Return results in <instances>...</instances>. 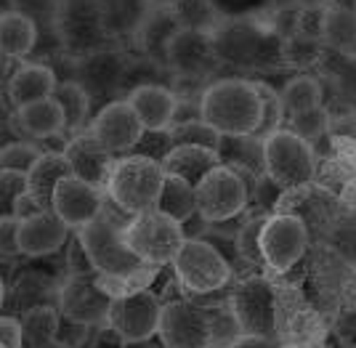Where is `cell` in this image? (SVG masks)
Here are the masks:
<instances>
[{
  "label": "cell",
  "mask_w": 356,
  "mask_h": 348,
  "mask_svg": "<svg viewBox=\"0 0 356 348\" xmlns=\"http://www.w3.org/2000/svg\"><path fill=\"white\" fill-rule=\"evenodd\" d=\"M258 83L245 77L213 80L200 99V117L221 136H250L261 122Z\"/></svg>",
  "instance_id": "cell-1"
},
{
  "label": "cell",
  "mask_w": 356,
  "mask_h": 348,
  "mask_svg": "<svg viewBox=\"0 0 356 348\" xmlns=\"http://www.w3.org/2000/svg\"><path fill=\"white\" fill-rule=\"evenodd\" d=\"M216 53L221 64L255 69V72H271V69H287L282 61V40L261 24L245 19H223V24L213 32Z\"/></svg>",
  "instance_id": "cell-2"
},
{
  "label": "cell",
  "mask_w": 356,
  "mask_h": 348,
  "mask_svg": "<svg viewBox=\"0 0 356 348\" xmlns=\"http://www.w3.org/2000/svg\"><path fill=\"white\" fill-rule=\"evenodd\" d=\"M163 183V163L149 160V157H138V154H125V157H120L115 170H112L106 192H109V199L118 205L120 210H125L128 215H138V213L157 208Z\"/></svg>",
  "instance_id": "cell-3"
},
{
  "label": "cell",
  "mask_w": 356,
  "mask_h": 348,
  "mask_svg": "<svg viewBox=\"0 0 356 348\" xmlns=\"http://www.w3.org/2000/svg\"><path fill=\"white\" fill-rule=\"evenodd\" d=\"M56 38L72 61L109 48L115 40L106 30V0H61Z\"/></svg>",
  "instance_id": "cell-4"
},
{
  "label": "cell",
  "mask_w": 356,
  "mask_h": 348,
  "mask_svg": "<svg viewBox=\"0 0 356 348\" xmlns=\"http://www.w3.org/2000/svg\"><path fill=\"white\" fill-rule=\"evenodd\" d=\"M77 237L86 247L93 269L104 276L125 279L144 266V260L125 242V226H120L118 218L106 213V205L90 224L77 231Z\"/></svg>",
  "instance_id": "cell-5"
},
{
  "label": "cell",
  "mask_w": 356,
  "mask_h": 348,
  "mask_svg": "<svg viewBox=\"0 0 356 348\" xmlns=\"http://www.w3.org/2000/svg\"><path fill=\"white\" fill-rule=\"evenodd\" d=\"M184 240L186 237H184L181 224L157 208L131 215V221L125 224V242L149 266L173 263Z\"/></svg>",
  "instance_id": "cell-6"
},
{
  "label": "cell",
  "mask_w": 356,
  "mask_h": 348,
  "mask_svg": "<svg viewBox=\"0 0 356 348\" xmlns=\"http://www.w3.org/2000/svg\"><path fill=\"white\" fill-rule=\"evenodd\" d=\"M264 163H266L268 179L287 192V189H298L314 179L316 151L312 149V144L296 136L290 128H282L264 138Z\"/></svg>",
  "instance_id": "cell-7"
},
{
  "label": "cell",
  "mask_w": 356,
  "mask_h": 348,
  "mask_svg": "<svg viewBox=\"0 0 356 348\" xmlns=\"http://www.w3.org/2000/svg\"><path fill=\"white\" fill-rule=\"evenodd\" d=\"M173 269L184 292H213L232 282V263L208 240H184Z\"/></svg>",
  "instance_id": "cell-8"
},
{
  "label": "cell",
  "mask_w": 356,
  "mask_h": 348,
  "mask_svg": "<svg viewBox=\"0 0 356 348\" xmlns=\"http://www.w3.org/2000/svg\"><path fill=\"white\" fill-rule=\"evenodd\" d=\"M197 213L208 224H226L248 208V183L237 170L226 165L213 167L202 181L194 186Z\"/></svg>",
  "instance_id": "cell-9"
},
{
  "label": "cell",
  "mask_w": 356,
  "mask_h": 348,
  "mask_svg": "<svg viewBox=\"0 0 356 348\" xmlns=\"http://www.w3.org/2000/svg\"><path fill=\"white\" fill-rule=\"evenodd\" d=\"M128 67H131V53L122 48L109 46L104 51H96L90 56L74 61L72 80H77L88 91L93 104H99V101L112 104V101H118V93L125 85Z\"/></svg>",
  "instance_id": "cell-10"
},
{
  "label": "cell",
  "mask_w": 356,
  "mask_h": 348,
  "mask_svg": "<svg viewBox=\"0 0 356 348\" xmlns=\"http://www.w3.org/2000/svg\"><path fill=\"white\" fill-rule=\"evenodd\" d=\"M165 67L173 77H200L208 80L218 67H223L216 53L213 32L181 30L178 27L165 46Z\"/></svg>",
  "instance_id": "cell-11"
},
{
  "label": "cell",
  "mask_w": 356,
  "mask_h": 348,
  "mask_svg": "<svg viewBox=\"0 0 356 348\" xmlns=\"http://www.w3.org/2000/svg\"><path fill=\"white\" fill-rule=\"evenodd\" d=\"M306 245H309V229L303 224V218L296 213L271 215L261 229L264 263L274 272L293 269L306 253Z\"/></svg>",
  "instance_id": "cell-12"
},
{
  "label": "cell",
  "mask_w": 356,
  "mask_h": 348,
  "mask_svg": "<svg viewBox=\"0 0 356 348\" xmlns=\"http://www.w3.org/2000/svg\"><path fill=\"white\" fill-rule=\"evenodd\" d=\"M163 317V303L154 292L138 290L131 295H120L112 303L109 311V327L115 330L120 340L125 343H141L149 340L160 327Z\"/></svg>",
  "instance_id": "cell-13"
},
{
  "label": "cell",
  "mask_w": 356,
  "mask_h": 348,
  "mask_svg": "<svg viewBox=\"0 0 356 348\" xmlns=\"http://www.w3.org/2000/svg\"><path fill=\"white\" fill-rule=\"evenodd\" d=\"M115 298L102 285L93 282V274H70L59 288V311L64 319H72L80 324H109Z\"/></svg>",
  "instance_id": "cell-14"
},
{
  "label": "cell",
  "mask_w": 356,
  "mask_h": 348,
  "mask_svg": "<svg viewBox=\"0 0 356 348\" xmlns=\"http://www.w3.org/2000/svg\"><path fill=\"white\" fill-rule=\"evenodd\" d=\"M157 335L165 348H210L208 308L192 301L163 303Z\"/></svg>",
  "instance_id": "cell-15"
},
{
  "label": "cell",
  "mask_w": 356,
  "mask_h": 348,
  "mask_svg": "<svg viewBox=\"0 0 356 348\" xmlns=\"http://www.w3.org/2000/svg\"><path fill=\"white\" fill-rule=\"evenodd\" d=\"M88 133L99 144H104L112 154H131L138 138L144 133V125L138 120L136 109L128 99H118L112 104L102 106L90 122Z\"/></svg>",
  "instance_id": "cell-16"
},
{
  "label": "cell",
  "mask_w": 356,
  "mask_h": 348,
  "mask_svg": "<svg viewBox=\"0 0 356 348\" xmlns=\"http://www.w3.org/2000/svg\"><path fill=\"white\" fill-rule=\"evenodd\" d=\"M232 308L245 335H274V290L264 276L245 279L232 292Z\"/></svg>",
  "instance_id": "cell-17"
},
{
  "label": "cell",
  "mask_w": 356,
  "mask_h": 348,
  "mask_svg": "<svg viewBox=\"0 0 356 348\" xmlns=\"http://www.w3.org/2000/svg\"><path fill=\"white\" fill-rule=\"evenodd\" d=\"M104 194H102L99 186L83 181L77 176H67L54 192V208L51 210L59 218H64L70 224V229L80 231L104 210Z\"/></svg>",
  "instance_id": "cell-18"
},
{
  "label": "cell",
  "mask_w": 356,
  "mask_h": 348,
  "mask_svg": "<svg viewBox=\"0 0 356 348\" xmlns=\"http://www.w3.org/2000/svg\"><path fill=\"white\" fill-rule=\"evenodd\" d=\"M70 224L54 210H40L19 221V253L30 258H43L61 250L70 242Z\"/></svg>",
  "instance_id": "cell-19"
},
{
  "label": "cell",
  "mask_w": 356,
  "mask_h": 348,
  "mask_svg": "<svg viewBox=\"0 0 356 348\" xmlns=\"http://www.w3.org/2000/svg\"><path fill=\"white\" fill-rule=\"evenodd\" d=\"M64 157L70 160L72 173L77 179L93 183L99 189L109 183V176L118 165L115 154L106 149L104 144H99L90 133H80V136L70 138V144L64 147Z\"/></svg>",
  "instance_id": "cell-20"
},
{
  "label": "cell",
  "mask_w": 356,
  "mask_h": 348,
  "mask_svg": "<svg viewBox=\"0 0 356 348\" xmlns=\"http://www.w3.org/2000/svg\"><path fill=\"white\" fill-rule=\"evenodd\" d=\"M56 88H59V80L48 64L24 61L6 80V99L14 104V109H19V106L40 101V99H51Z\"/></svg>",
  "instance_id": "cell-21"
},
{
  "label": "cell",
  "mask_w": 356,
  "mask_h": 348,
  "mask_svg": "<svg viewBox=\"0 0 356 348\" xmlns=\"http://www.w3.org/2000/svg\"><path fill=\"white\" fill-rule=\"evenodd\" d=\"M144 131H168L176 122L178 96L170 85H138L125 96Z\"/></svg>",
  "instance_id": "cell-22"
},
{
  "label": "cell",
  "mask_w": 356,
  "mask_h": 348,
  "mask_svg": "<svg viewBox=\"0 0 356 348\" xmlns=\"http://www.w3.org/2000/svg\"><path fill=\"white\" fill-rule=\"evenodd\" d=\"M16 125L35 141H51L67 131V117H64L61 104L51 96V99H40V101L19 106Z\"/></svg>",
  "instance_id": "cell-23"
},
{
  "label": "cell",
  "mask_w": 356,
  "mask_h": 348,
  "mask_svg": "<svg viewBox=\"0 0 356 348\" xmlns=\"http://www.w3.org/2000/svg\"><path fill=\"white\" fill-rule=\"evenodd\" d=\"M67 176H74L70 160L64 157V151H45L43 157L35 163L27 173V192L38 199V205L43 210L54 208V192Z\"/></svg>",
  "instance_id": "cell-24"
},
{
  "label": "cell",
  "mask_w": 356,
  "mask_h": 348,
  "mask_svg": "<svg viewBox=\"0 0 356 348\" xmlns=\"http://www.w3.org/2000/svg\"><path fill=\"white\" fill-rule=\"evenodd\" d=\"M218 157L221 165L237 170L239 176L250 173L252 179L266 176V163H264V138L258 136H221L218 144Z\"/></svg>",
  "instance_id": "cell-25"
},
{
  "label": "cell",
  "mask_w": 356,
  "mask_h": 348,
  "mask_svg": "<svg viewBox=\"0 0 356 348\" xmlns=\"http://www.w3.org/2000/svg\"><path fill=\"white\" fill-rule=\"evenodd\" d=\"M40 43V30L27 16L6 8L0 16V48L3 59H27Z\"/></svg>",
  "instance_id": "cell-26"
},
{
  "label": "cell",
  "mask_w": 356,
  "mask_h": 348,
  "mask_svg": "<svg viewBox=\"0 0 356 348\" xmlns=\"http://www.w3.org/2000/svg\"><path fill=\"white\" fill-rule=\"evenodd\" d=\"M176 30L178 24L170 11H165V8H149L144 22H141V27L134 35L138 53L147 56V59L165 64V46H168L170 35Z\"/></svg>",
  "instance_id": "cell-27"
},
{
  "label": "cell",
  "mask_w": 356,
  "mask_h": 348,
  "mask_svg": "<svg viewBox=\"0 0 356 348\" xmlns=\"http://www.w3.org/2000/svg\"><path fill=\"white\" fill-rule=\"evenodd\" d=\"M218 165H221L218 151L208 149V147H173V151L168 154V160L163 163L165 173L181 176L184 181H189L192 186H197L213 167Z\"/></svg>",
  "instance_id": "cell-28"
},
{
  "label": "cell",
  "mask_w": 356,
  "mask_h": 348,
  "mask_svg": "<svg viewBox=\"0 0 356 348\" xmlns=\"http://www.w3.org/2000/svg\"><path fill=\"white\" fill-rule=\"evenodd\" d=\"M61 327V311L54 306H32L22 317L24 348H51L56 346V335Z\"/></svg>",
  "instance_id": "cell-29"
},
{
  "label": "cell",
  "mask_w": 356,
  "mask_h": 348,
  "mask_svg": "<svg viewBox=\"0 0 356 348\" xmlns=\"http://www.w3.org/2000/svg\"><path fill=\"white\" fill-rule=\"evenodd\" d=\"M322 40L327 48H335L343 56H356V14L325 6Z\"/></svg>",
  "instance_id": "cell-30"
},
{
  "label": "cell",
  "mask_w": 356,
  "mask_h": 348,
  "mask_svg": "<svg viewBox=\"0 0 356 348\" xmlns=\"http://www.w3.org/2000/svg\"><path fill=\"white\" fill-rule=\"evenodd\" d=\"M157 210L176 218L178 224L189 221L197 213V192H194V186L189 181H184L181 176L165 173L163 192H160V199H157Z\"/></svg>",
  "instance_id": "cell-31"
},
{
  "label": "cell",
  "mask_w": 356,
  "mask_h": 348,
  "mask_svg": "<svg viewBox=\"0 0 356 348\" xmlns=\"http://www.w3.org/2000/svg\"><path fill=\"white\" fill-rule=\"evenodd\" d=\"M170 14L181 30L216 32L223 24V14L218 11L216 0H178Z\"/></svg>",
  "instance_id": "cell-32"
},
{
  "label": "cell",
  "mask_w": 356,
  "mask_h": 348,
  "mask_svg": "<svg viewBox=\"0 0 356 348\" xmlns=\"http://www.w3.org/2000/svg\"><path fill=\"white\" fill-rule=\"evenodd\" d=\"M280 101H282L284 117H293V115H300L306 109L322 106V83L312 75L290 77L280 88Z\"/></svg>",
  "instance_id": "cell-33"
},
{
  "label": "cell",
  "mask_w": 356,
  "mask_h": 348,
  "mask_svg": "<svg viewBox=\"0 0 356 348\" xmlns=\"http://www.w3.org/2000/svg\"><path fill=\"white\" fill-rule=\"evenodd\" d=\"M147 11V0H106V30L112 40L134 38Z\"/></svg>",
  "instance_id": "cell-34"
},
{
  "label": "cell",
  "mask_w": 356,
  "mask_h": 348,
  "mask_svg": "<svg viewBox=\"0 0 356 348\" xmlns=\"http://www.w3.org/2000/svg\"><path fill=\"white\" fill-rule=\"evenodd\" d=\"M54 99L61 104L64 109V117H67V133H74L77 136V131H83L86 128V122H88V112L93 101H90L88 91L77 83V80H64L59 83V88L54 93Z\"/></svg>",
  "instance_id": "cell-35"
},
{
  "label": "cell",
  "mask_w": 356,
  "mask_h": 348,
  "mask_svg": "<svg viewBox=\"0 0 356 348\" xmlns=\"http://www.w3.org/2000/svg\"><path fill=\"white\" fill-rule=\"evenodd\" d=\"M327 46L316 38L290 35L282 40V61L287 69H312L325 56Z\"/></svg>",
  "instance_id": "cell-36"
},
{
  "label": "cell",
  "mask_w": 356,
  "mask_h": 348,
  "mask_svg": "<svg viewBox=\"0 0 356 348\" xmlns=\"http://www.w3.org/2000/svg\"><path fill=\"white\" fill-rule=\"evenodd\" d=\"M8 8L16 14L27 16L38 24L40 38L56 35V24L61 16V0H8Z\"/></svg>",
  "instance_id": "cell-37"
},
{
  "label": "cell",
  "mask_w": 356,
  "mask_h": 348,
  "mask_svg": "<svg viewBox=\"0 0 356 348\" xmlns=\"http://www.w3.org/2000/svg\"><path fill=\"white\" fill-rule=\"evenodd\" d=\"M208 322H210V348H232L245 335L237 314L232 308V301L223 303V306H216V308H208Z\"/></svg>",
  "instance_id": "cell-38"
},
{
  "label": "cell",
  "mask_w": 356,
  "mask_h": 348,
  "mask_svg": "<svg viewBox=\"0 0 356 348\" xmlns=\"http://www.w3.org/2000/svg\"><path fill=\"white\" fill-rule=\"evenodd\" d=\"M290 120V131L300 136L306 144H312V149L316 151L319 144L330 136V112L325 106H314V109H306L300 115H293L287 117Z\"/></svg>",
  "instance_id": "cell-39"
},
{
  "label": "cell",
  "mask_w": 356,
  "mask_h": 348,
  "mask_svg": "<svg viewBox=\"0 0 356 348\" xmlns=\"http://www.w3.org/2000/svg\"><path fill=\"white\" fill-rule=\"evenodd\" d=\"M170 136H173L176 147H208V149L218 151V144H221V133L216 128H210L205 120L176 122L170 128Z\"/></svg>",
  "instance_id": "cell-40"
},
{
  "label": "cell",
  "mask_w": 356,
  "mask_h": 348,
  "mask_svg": "<svg viewBox=\"0 0 356 348\" xmlns=\"http://www.w3.org/2000/svg\"><path fill=\"white\" fill-rule=\"evenodd\" d=\"M327 242L335 250V256H341L346 263L356 266V213H346L332 221Z\"/></svg>",
  "instance_id": "cell-41"
},
{
  "label": "cell",
  "mask_w": 356,
  "mask_h": 348,
  "mask_svg": "<svg viewBox=\"0 0 356 348\" xmlns=\"http://www.w3.org/2000/svg\"><path fill=\"white\" fill-rule=\"evenodd\" d=\"M258 93H261V106H264V109H261V122H258V128H255L252 136L268 138L271 133L282 131L284 109H282V101H280V91H277V88H271L266 83H258Z\"/></svg>",
  "instance_id": "cell-42"
},
{
  "label": "cell",
  "mask_w": 356,
  "mask_h": 348,
  "mask_svg": "<svg viewBox=\"0 0 356 348\" xmlns=\"http://www.w3.org/2000/svg\"><path fill=\"white\" fill-rule=\"evenodd\" d=\"M43 154L45 151L32 141H14V144H6L0 151V167L14 173H30Z\"/></svg>",
  "instance_id": "cell-43"
},
{
  "label": "cell",
  "mask_w": 356,
  "mask_h": 348,
  "mask_svg": "<svg viewBox=\"0 0 356 348\" xmlns=\"http://www.w3.org/2000/svg\"><path fill=\"white\" fill-rule=\"evenodd\" d=\"M173 136H170V128L168 131H144L138 144H136L131 154H138V157H149V160H157V163H165L168 154L173 151Z\"/></svg>",
  "instance_id": "cell-44"
},
{
  "label": "cell",
  "mask_w": 356,
  "mask_h": 348,
  "mask_svg": "<svg viewBox=\"0 0 356 348\" xmlns=\"http://www.w3.org/2000/svg\"><path fill=\"white\" fill-rule=\"evenodd\" d=\"M266 224V218L261 215L258 221H250L239 229L237 234V256L250 266V263H261L264 253H261V229Z\"/></svg>",
  "instance_id": "cell-45"
},
{
  "label": "cell",
  "mask_w": 356,
  "mask_h": 348,
  "mask_svg": "<svg viewBox=\"0 0 356 348\" xmlns=\"http://www.w3.org/2000/svg\"><path fill=\"white\" fill-rule=\"evenodd\" d=\"M0 194H3V215H14L16 199L27 194V173L3 170L0 173Z\"/></svg>",
  "instance_id": "cell-46"
},
{
  "label": "cell",
  "mask_w": 356,
  "mask_h": 348,
  "mask_svg": "<svg viewBox=\"0 0 356 348\" xmlns=\"http://www.w3.org/2000/svg\"><path fill=\"white\" fill-rule=\"evenodd\" d=\"M88 335V324H80V322H72V319H64L59 327V335H56V343L64 348H77Z\"/></svg>",
  "instance_id": "cell-47"
},
{
  "label": "cell",
  "mask_w": 356,
  "mask_h": 348,
  "mask_svg": "<svg viewBox=\"0 0 356 348\" xmlns=\"http://www.w3.org/2000/svg\"><path fill=\"white\" fill-rule=\"evenodd\" d=\"M19 221L22 218H16V215H3V221H0V229H3V258H11L19 253Z\"/></svg>",
  "instance_id": "cell-48"
},
{
  "label": "cell",
  "mask_w": 356,
  "mask_h": 348,
  "mask_svg": "<svg viewBox=\"0 0 356 348\" xmlns=\"http://www.w3.org/2000/svg\"><path fill=\"white\" fill-rule=\"evenodd\" d=\"M0 343H3V348H24L22 319L3 317V322H0Z\"/></svg>",
  "instance_id": "cell-49"
},
{
  "label": "cell",
  "mask_w": 356,
  "mask_h": 348,
  "mask_svg": "<svg viewBox=\"0 0 356 348\" xmlns=\"http://www.w3.org/2000/svg\"><path fill=\"white\" fill-rule=\"evenodd\" d=\"M70 274H99L93 269L80 237H70Z\"/></svg>",
  "instance_id": "cell-50"
},
{
  "label": "cell",
  "mask_w": 356,
  "mask_h": 348,
  "mask_svg": "<svg viewBox=\"0 0 356 348\" xmlns=\"http://www.w3.org/2000/svg\"><path fill=\"white\" fill-rule=\"evenodd\" d=\"M284 192L280 183H274L268 176H261V179H255V197L261 202V208L264 210H271L274 205H277V194Z\"/></svg>",
  "instance_id": "cell-51"
},
{
  "label": "cell",
  "mask_w": 356,
  "mask_h": 348,
  "mask_svg": "<svg viewBox=\"0 0 356 348\" xmlns=\"http://www.w3.org/2000/svg\"><path fill=\"white\" fill-rule=\"evenodd\" d=\"M43 208L38 205V199L32 197L30 192L27 194H22V197L16 199V205H14V215L16 218H30V215H35V213H40Z\"/></svg>",
  "instance_id": "cell-52"
},
{
  "label": "cell",
  "mask_w": 356,
  "mask_h": 348,
  "mask_svg": "<svg viewBox=\"0 0 356 348\" xmlns=\"http://www.w3.org/2000/svg\"><path fill=\"white\" fill-rule=\"evenodd\" d=\"M232 348H280V346H277L274 338H266V335H242Z\"/></svg>",
  "instance_id": "cell-53"
},
{
  "label": "cell",
  "mask_w": 356,
  "mask_h": 348,
  "mask_svg": "<svg viewBox=\"0 0 356 348\" xmlns=\"http://www.w3.org/2000/svg\"><path fill=\"white\" fill-rule=\"evenodd\" d=\"M176 3H178V0H147L149 8H165V11H170Z\"/></svg>",
  "instance_id": "cell-54"
},
{
  "label": "cell",
  "mask_w": 356,
  "mask_h": 348,
  "mask_svg": "<svg viewBox=\"0 0 356 348\" xmlns=\"http://www.w3.org/2000/svg\"><path fill=\"white\" fill-rule=\"evenodd\" d=\"M332 8H343V11H354L356 8V0H330Z\"/></svg>",
  "instance_id": "cell-55"
},
{
  "label": "cell",
  "mask_w": 356,
  "mask_h": 348,
  "mask_svg": "<svg viewBox=\"0 0 356 348\" xmlns=\"http://www.w3.org/2000/svg\"><path fill=\"white\" fill-rule=\"evenodd\" d=\"M354 14H356V8H354Z\"/></svg>",
  "instance_id": "cell-56"
}]
</instances>
